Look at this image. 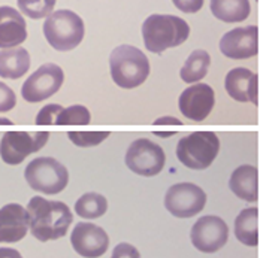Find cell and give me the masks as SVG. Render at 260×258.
I'll return each instance as SVG.
<instances>
[{"label":"cell","instance_id":"obj_1","mask_svg":"<svg viewBox=\"0 0 260 258\" xmlns=\"http://www.w3.org/2000/svg\"><path fill=\"white\" fill-rule=\"evenodd\" d=\"M31 236L39 242L57 240L69 230L74 215L63 202L47 200L41 196L30 199L26 207Z\"/></svg>","mask_w":260,"mask_h":258},{"label":"cell","instance_id":"obj_2","mask_svg":"<svg viewBox=\"0 0 260 258\" xmlns=\"http://www.w3.org/2000/svg\"><path fill=\"white\" fill-rule=\"evenodd\" d=\"M190 36V26L177 15H150L142 24L144 45L150 52L160 54L182 45Z\"/></svg>","mask_w":260,"mask_h":258},{"label":"cell","instance_id":"obj_3","mask_svg":"<svg viewBox=\"0 0 260 258\" xmlns=\"http://www.w3.org/2000/svg\"><path fill=\"white\" fill-rule=\"evenodd\" d=\"M109 69L112 81L124 90L142 85L150 75V61L136 47L121 45L109 55Z\"/></svg>","mask_w":260,"mask_h":258},{"label":"cell","instance_id":"obj_4","mask_svg":"<svg viewBox=\"0 0 260 258\" xmlns=\"http://www.w3.org/2000/svg\"><path fill=\"white\" fill-rule=\"evenodd\" d=\"M85 27L78 14L69 9L54 11L44 23V34L57 51H71L84 39Z\"/></svg>","mask_w":260,"mask_h":258},{"label":"cell","instance_id":"obj_5","mask_svg":"<svg viewBox=\"0 0 260 258\" xmlns=\"http://www.w3.org/2000/svg\"><path fill=\"white\" fill-rule=\"evenodd\" d=\"M220 153V139L214 131H194L180 139L177 157L187 169L205 170Z\"/></svg>","mask_w":260,"mask_h":258},{"label":"cell","instance_id":"obj_6","mask_svg":"<svg viewBox=\"0 0 260 258\" xmlns=\"http://www.w3.org/2000/svg\"><path fill=\"white\" fill-rule=\"evenodd\" d=\"M24 178L31 190L54 196L68 187L69 172L58 160L52 157H39L27 164Z\"/></svg>","mask_w":260,"mask_h":258},{"label":"cell","instance_id":"obj_7","mask_svg":"<svg viewBox=\"0 0 260 258\" xmlns=\"http://www.w3.org/2000/svg\"><path fill=\"white\" fill-rule=\"evenodd\" d=\"M124 161L133 173L150 178L163 170L166 164V154L158 143L147 137H139L129 145Z\"/></svg>","mask_w":260,"mask_h":258},{"label":"cell","instance_id":"obj_8","mask_svg":"<svg viewBox=\"0 0 260 258\" xmlns=\"http://www.w3.org/2000/svg\"><path fill=\"white\" fill-rule=\"evenodd\" d=\"M207 206V193L196 183L180 182L165 194V207L175 218H191Z\"/></svg>","mask_w":260,"mask_h":258},{"label":"cell","instance_id":"obj_9","mask_svg":"<svg viewBox=\"0 0 260 258\" xmlns=\"http://www.w3.org/2000/svg\"><path fill=\"white\" fill-rule=\"evenodd\" d=\"M50 139L48 131H8L0 142V157L9 166L21 164L30 154L42 150Z\"/></svg>","mask_w":260,"mask_h":258},{"label":"cell","instance_id":"obj_10","mask_svg":"<svg viewBox=\"0 0 260 258\" xmlns=\"http://www.w3.org/2000/svg\"><path fill=\"white\" fill-rule=\"evenodd\" d=\"M64 82V73L54 63L42 64L35 70L21 87V96L28 103H39L54 96Z\"/></svg>","mask_w":260,"mask_h":258},{"label":"cell","instance_id":"obj_11","mask_svg":"<svg viewBox=\"0 0 260 258\" xmlns=\"http://www.w3.org/2000/svg\"><path fill=\"white\" fill-rule=\"evenodd\" d=\"M190 240L198 251L204 254H214L228 243L229 227L220 216L205 215L193 224Z\"/></svg>","mask_w":260,"mask_h":258},{"label":"cell","instance_id":"obj_12","mask_svg":"<svg viewBox=\"0 0 260 258\" xmlns=\"http://www.w3.org/2000/svg\"><path fill=\"white\" fill-rule=\"evenodd\" d=\"M215 106V93L208 84L196 82L185 88L178 99L180 112L185 118L201 123L207 120Z\"/></svg>","mask_w":260,"mask_h":258},{"label":"cell","instance_id":"obj_13","mask_svg":"<svg viewBox=\"0 0 260 258\" xmlns=\"http://www.w3.org/2000/svg\"><path fill=\"white\" fill-rule=\"evenodd\" d=\"M220 51L231 60H247L259 52V27L244 26L223 34L220 39Z\"/></svg>","mask_w":260,"mask_h":258},{"label":"cell","instance_id":"obj_14","mask_svg":"<svg viewBox=\"0 0 260 258\" xmlns=\"http://www.w3.org/2000/svg\"><path fill=\"white\" fill-rule=\"evenodd\" d=\"M71 243L81 257L99 258L109 248V236L93 223H78L71 233Z\"/></svg>","mask_w":260,"mask_h":258},{"label":"cell","instance_id":"obj_15","mask_svg":"<svg viewBox=\"0 0 260 258\" xmlns=\"http://www.w3.org/2000/svg\"><path fill=\"white\" fill-rule=\"evenodd\" d=\"M226 93L239 103L259 102V78L247 67H235L224 79Z\"/></svg>","mask_w":260,"mask_h":258},{"label":"cell","instance_id":"obj_16","mask_svg":"<svg viewBox=\"0 0 260 258\" xmlns=\"http://www.w3.org/2000/svg\"><path fill=\"white\" fill-rule=\"evenodd\" d=\"M28 216L26 207L9 203L0 207V243H15L26 237Z\"/></svg>","mask_w":260,"mask_h":258},{"label":"cell","instance_id":"obj_17","mask_svg":"<svg viewBox=\"0 0 260 258\" xmlns=\"http://www.w3.org/2000/svg\"><path fill=\"white\" fill-rule=\"evenodd\" d=\"M26 39L27 27L23 15L11 6H0V48H17Z\"/></svg>","mask_w":260,"mask_h":258},{"label":"cell","instance_id":"obj_18","mask_svg":"<svg viewBox=\"0 0 260 258\" xmlns=\"http://www.w3.org/2000/svg\"><path fill=\"white\" fill-rule=\"evenodd\" d=\"M229 187L235 196L244 202L256 203L259 199V170L256 166L242 164L234 170Z\"/></svg>","mask_w":260,"mask_h":258},{"label":"cell","instance_id":"obj_19","mask_svg":"<svg viewBox=\"0 0 260 258\" xmlns=\"http://www.w3.org/2000/svg\"><path fill=\"white\" fill-rule=\"evenodd\" d=\"M30 69V54L26 48H8L0 51V78L20 79Z\"/></svg>","mask_w":260,"mask_h":258},{"label":"cell","instance_id":"obj_20","mask_svg":"<svg viewBox=\"0 0 260 258\" xmlns=\"http://www.w3.org/2000/svg\"><path fill=\"white\" fill-rule=\"evenodd\" d=\"M235 237L245 246L259 245V209L247 207L238 213L234 226Z\"/></svg>","mask_w":260,"mask_h":258},{"label":"cell","instance_id":"obj_21","mask_svg":"<svg viewBox=\"0 0 260 258\" xmlns=\"http://www.w3.org/2000/svg\"><path fill=\"white\" fill-rule=\"evenodd\" d=\"M209 9L212 15L223 23H242L251 14L250 0H211Z\"/></svg>","mask_w":260,"mask_h":258},{"label":"cell","instance_id":"obj_22","mask_svg":"<svg viewBox=\"0 0 260 258\" xmlns=\"http://www.w3.org/2000/svg\"><path fill=\"white\" fill-rule=\"evenodd\" d=\"M211 64V55L205 50H196L193 51L182 64L180 70V77L187 84H196L207 77Z\"/></svg>","mask_w":260,"mask_h":258},{"label":"cell","instance_id":"obj_23","mask_svg":"<svg viewBox=\"0 0 260 258\" xmlns=\"http://www.w3.org/2000/svg\"><path fill=\"white\" fill-rule=\"evenodd\" d=\"M108 210V200L99 193H85L75 203V212L81 218L96 219L104 216Z\"/></svg>","mask_w":260,"mask_h":258},{"label":"cell","instance_id":"obj_24","mask_svg":"<svg viewBox=\"0 0 260 258\" xmlns=\"http://www.w3.org/2000/svg\"><path fill=\"white\" fill-rule=\"evenodd\" d=\"M91 123L90 110L82 104L64 107L55 121V126H88Z\"/></svg>","mask_w":260,"mask_h":258},{"label":"cell","instance_id":"obj_25","mask_svg":"<svg viewBox=\"0 0 260 258\" xmlns=\"http://www.w3.org/2000/svg\"><path fill=\"white\" fill-rule=\"evenodd\" d=\"M20 11L31 20L50 17L55 6V0H17Z\"/></svg>","mask_w":260,"mask_h":258},{"label":"cell","instance_id":"obj_26","mask_svg":"<svg viewBox=\"0 0 260 258\" xmlns=\"http://www.w3.org/2000/svg\"><path fill=\"white\" fill-rule=\"evenodd\" d=\"M68 137L79 148H91L106 140L109 137V131H71Z\"/></svg>","mask_w":260,"mask_h":258},{"label":"cell","instance_id":"obj_27","mask_svg":"<svg viewBox=\"0 0 260 258\" xmlns=\"http://www.w3.org/2000/svg\"><path fill=\"white\" fill-rule=\"evenodd\" d=\"M64 107L61 104L51 103L44 106L38 115H36V126H55V121H57V117L58 114L63 110Z\"/></svg>","mask_w":260,"mask_h":258},{"label":"cell","instance_id":"obj_28","mask_svg":"<svg viewBox=\"0 0 260 258\" xmlns=\"http://www.w3.org/2000/svg\"><path fill=\"white\" fill-rule=\"evenodd\" d=\"M17 97L14 90H11L5 82H0V112H9L15 107Z\"/></svg>","mask_w":260,"mask_h":258},{"label":"cell","instance_id":"obj_29","mask_svg":"<svg viewBox=\"0 0 260 258\" xmlns=\"http://www.w3.org/2000/svg\"><path fill=\"white\" fill-rule=\"evenodd\" d=\"M111 258H141V254L136 249V246L123 242V243H118L114 248Z\"/></svg>","mask_w":260,"mask_h":258},{"label":"cell","instance_id":"obj_30","mask_svg":"<svg viewBox=\"0 0 260 258\" xmlns=\"http://www.w3.org/2000/svg\"><path fill=\"white\" fill-rule=\"evenodd\" d=\"M205 0H172L175 8L184 14H196L202 9Z\"/></svg>","mask_w":260,"mask_h":258},{"label":"cell","instance_id":"obj_31","mask_svg":"<svg viewBox=\"0 0 260 258\" xmlns=\"http://www.w3.org/2000/svg\"><path fill=\"white\" fill-rule=\"evenodd\" d=\"M182 123L175 117H161L154 121V126H181Z\"/></svg>","mask_w":260,"mask_h":258},{"label":"cell","instance_id":"obj_32","mask_svg":"<svg viewBox=\"0 0 260 258\" xmlns=\"http://www.w3.org/2000/svg\"><path fill=\"white\" fill-rule=\"evenodd\" d=\"M0 258H23V255L12 248H0Z\"/></svg>","mask_w":260,"mask_h":258},{"label":"cell","instance_id":"obj_33","mask_svg":"<svg viewBox=\"0 0 260 258\" xmlns=\"http://www.w3.org/2000/svg\"><path fill=\"white\" fill-rule=\"evenodd\" d=\"M0 126H12V121L5 120V118H0Z\"/></svg>","mask_w":260,"mask_h":258}]
</instances>
